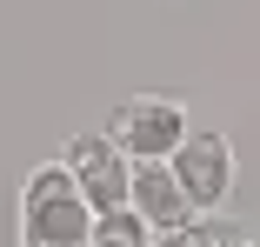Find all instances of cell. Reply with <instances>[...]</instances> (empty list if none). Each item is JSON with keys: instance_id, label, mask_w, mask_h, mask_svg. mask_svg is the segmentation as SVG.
<instances>
[{"instance_id": "4", "label": "cell", "mask_w": 260, "mask_h": 247, "mask_svg": "<svg viewBox=\"0 0 260 247\" xmlns=\"http://www.w3.org/2000/svg\"><path fill=\"white\" fill-rule=\"evenodd\" d=\"M60 161H67V174L80 180V194H87L93 214H120V207H127V174H134V161L120 154L107 134H74Z\"/></svg>"}, {"instance_id": "5", "label": "cell", "mask_w": 260, "mask_h": 247, "mask_svg": "<svg viewBox=\"0 0 260 247\" xmlns=\"http://www.w3.org/2000/svg\"><path fill=\"white\" fill-rule=\"evenodd\" d=\"M127 207L153 227V240H167L174 227L193 221V207H187V194H180V180H174L167 161H134V174H127Z\"/></svg>"}, {"instance_id": "2", "label": "cell", "mask_w": 260, "mask_h": 247, "mask_svg": "<svg viewBox=\"0 0 260 247\" xmlns=\"http://www.w3.org/2000/svg\"><path fill=\"white\" fill-rule=\"evenodd\" d=\"M107 134L127 161H174V147L187 140V107L167 101V94H134L107 114Z\"/></svg>"}, {"instance_id": "8", "label": "cell", "mask_w": 260, "mask_h": 247, "mask_svg": "<svg viewBox=\"0 0 260 247\" xmlns=\"http://www.w3.org/2000/svg\"><path fill=\"white\" fill-rule=\"evenodd\" d=\"M240 247H260V240H240Z\"/></svg>"}, {"instance_id": "6", "label": "cell", "mask_w": 260, "mask_h": 247, "mask_svg": "<svg viewBox=\"0 0 260 247\" xmlns=\"http://www.w3.org/2000/svg\"><path fill=\"white\" fill-rule=\"evenodd\" d=\"M247 240V227L240 221H227V214H193L187 227H174L160 247H240Z\"/></svg>"}, {"instance_id": "3", "label": "cell", "mask_w": 260, "mask_h": 247, "mask_svg": "<svg viewBox=\"0 0 260 247\" xmlns=\"http://www.w3.org/2000/svg\"><path fill=\"white\" fill-rule=\"evenodd\" d=\"M167 167H174V180H180V194H187L193 214H220L227 207V194H234V147H227V134L187 127V140L174 147Z\"/></svg>"}, {"instance_id": "7", "label": "cell", "mask_w": 260, "mask_h": 247, "mask_svg": "<svg viewBox=\"0 0 260 247\" xmlns=\"http://www.w3.org/2000/svg\"><path fill=\"white\" fill-rule=\"evenodd\" d=\"M87 247H160V240H153V227H147L134 207H120V214H100V221H93Z\"/></svg>"}, {"instance_id": "1", "label": "cell", "mask_w": 260, "mask_h": 247, "mask_svg": "<svg viewBox=\"0 0 260 247\" xmlns=\"http://www.w3.org/2000/svg\"><path fill=\"white\" fill-rule=\"evenodd\" d=\"M93 221L100 214L87 207L67 161H47V167L27 174V187H20V240L27 247H87Z\"/></svg>"}]
</instances>
